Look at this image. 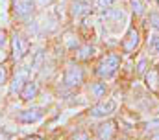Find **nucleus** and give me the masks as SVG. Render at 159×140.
Returning <instances> with one entry per match:
<instances>
[{
    "instance_id": "nucleus-15",
    "label": "nucleus",
    "mask_w": 159,
    "mask_h": 140,
    "mask_svg": "<svg viewBox=\"0 0 159 140\" xmlns=\"http://www.w3.org/2000/svg\"><path fill=\"white\" fill-rule=\"evenodd\" d=\"M104 17L106 19H115V20H124V13L120 11V9H106L104 11Z\"/></svg>"
},
{
    "instance_id": "nucleus-14",
    "label": "nucleus",
    "mask_w": 159,
    "mask_h": 140,
    "mask_svg": "<svg viewBox=\"0 0 159 140\" xmlns=\"http://www.w3.org/2000/svg\"><path fill=\"white\" fill-rule=\"evenodd\" d=\"M106 90H107V85H106L104 81H98V83L91 85V94H93L94 98H104V96H106Z\"/></svg>"
},
{
    "instance_id": "nucleus-18",
    "label": "nucleus",
    "mask_w": 159,
    "mask_h": 140,
    "mask_svg": "<svg viewBox=\"0 0 159 140\" xmlns=\"http://www.w3.org/2000/svg\"><path fill=\"white\" fill-rule=\"evenodd\" d=\"M41 63H43V50H39V52L35 54V59H34V63H32V70H39Z\"/></svg>"
},
{
    "instance_id": "nucleus-17",
    "label": "nucleus",
    "mask_w": 159,
    "mask_h": 140,
    "mask_svg": "<svg viewBox=\"0 0 159 140\" xmlns=\"http://www.w3.org/2000/svg\"><path fill=\"white\" fill-rule=\"evenodd\" d=\"M148 20H150V24H152V28L159 32V13H150V17H148Z\"/></svg>"
},
{
    "instance_id": "nucleus-9",
    "label": "nucleus",
    "mask_w": 159,
    "mask_h": 140,
    "mask_svg": "<svg viewBox=\"0 0 159 140\" xmlns=\"http://www.w3.org/2000/svg\"><path fill=\"white\" fill-rule=\"evenodd\" d=\"M115 131H117L115 122H106L104 125H100V127H98L96 137H98V140H113V137H115Z\"/></svg>"
},
{
    "instance_id": "nucleus-12",
    "label": "nucleus",
    "mask_w": 159,
    "mask_h": 140,
    "mask_svg": "<svg viewBox=\"0 0 159 140\" xmlns=\"http://www.w3.org/2000/svg\"><path fill=\"white\" fill-rule=\"evenodd\" d=\"M93 55H94V48H93L91 44L80 46L78 50H76V59H78V61H87V59H91Z\"/></svg>"
},
{
    "instance_id": "nucleus-21",
    "label": "nucleus",
    "mask_w": 159,
    "mask_h": 140,
    "mask_svg": "<svg viewBox=\"0 0 159 140\" xmlns=\"http://www.w3.org/2000/svg\"><path fill=\"white\" fill-rule=\"evenodd\" d=\"M69 140H91V138H89V135H87V133H83V131H78V133H74V135H72V137H70Z\"/></svg>"
},
{
    "instance_id": "nucleus-26",
    "label": "nucleus",
    "mask_w": 159,
    "mask_h": 140,
    "mask_svg": "<svg viewBox=\"0 0 159 140\" xmlns=\"http://www.w3.org/2000/svg\"><path fill=\"white\" fill-rule=\"evenodd\" d=\"M24 140H43L41 137H28V138H24Z\"/></svg>"
},
{
    "instance_id": "nucleus-28",
    "label": "nucleus",
    "mask_w": 159,
    "mask_h": 140,
    "mask_svg": "<svg viewBox=\"0 0 159 140\" xmlns=\"http://www.w3.org/2000/svg\"><path fill=\"white\" fill-rule=\"evenodd\" d=\"M156 2H157V7H159V0H156Z\"/></svg>"
},
{
    "instance_id": "nucleus-5",
    "label": "nucleus",
    "mask_w": 159,
    "mask_h": 140,
    "mask_svg": "<svg viewBox=\"0 0 159 140\" xmlns=\"http://www.w3.org/2000/svg\"><path fill=\"white\" fill-rule=\"evenodd\" d=\"M139 42H141V35H139V32H137L135 28H129L128 33H126V37H124V41H122V50H124V54L135 52L137 46H139Z\"/></svg>"
},
{
    "instance_id": "nucleus-1",
    "label": "nucleus",
    "mask_w": 159,
    "mask_h": 140,
    "mask_svg": "<svg viewBox=\"0 0 159 140\" xmlns=\"http://www.w3.org/2000/svg\"><path fill=\"white\" fill-rule=\"evenodd\" d=\"M119 67H120V55L119 54H109V55H106V57L100 61V65L96 67V74H98L100 77L107 79V77L115 76V72L119 70Z\"/></svg>"
},
{
    "instance_id": "nucleus-13",
    "label": "nucleus",
    "mask_w": 159,
    "mask_h": 140,
    "mask_svg": "<svg viewBox=\"0 0 159 140\" xmlns=\"http://www.w3.org/2000/svg\"><path fill=\"white\" fill-rule=\"evenodd\" d=\"M24 83H26V76H24V74H19V76H15V79H13V83H11V89H9V92H11V94H17V92H20V90H22V87H24Z\"/></svg>"
},
{
    "instance_id": "nucleus-24",
    "label": "nucleus",
    "mask_w": 159,
    "mask_h": 140,
    "mask_svg": "<svg viewBox=\"0 0 159 140\" xmlns=\"http://www.w3.org/2000/svg\"><path fill=\"white\" fill-rule=\"evenodd\" d=\"M137 70H139V74H144V70H146V61H144V59H141V61H139Z\"/></svg>"
},
{
    "instance_id": "nucleus-6",
    "label": "nucleus",
    "mask_w": 159,
    "mask_h": 140,
    "mask_svg": "<svg viewBox=\"0 0 159 140\" xmlns=\"http://www.w3.org/2000/svg\"><path fill=\"white\" fill-rule=\"evenodd\" d=\"M43 116H44V109L43 107H32V109H26V111L19 112L17 120L22 122V124H34V122H39Z\"/></svg>"
},
{
    "instance_id": "nucleus-22",
    "label": "nucleus",
    "mask_w": 159,
    "mask_h": 140,
    "mask_svg": "<svg viewBox=\"0 0 159 140\" xmlns=\"http://www.w3.org/2000/svg\"><path fill=\"white\" fill-rule=\"evenodd\" d=\"M6 79H7V70L4 68V67H0V85H4Z\"/></svg>"
},
{
    "instance_id": "nucleus-25",
    "label": "nucleus",
    "mask_w": 159,
    "mask_h": 140,
    "mask_svg": "<svg viewBox=\"0 0 159 140\" xmlns=\"http://www.w3.org/2000/svg\"><path fill=\"white\" fill-rule=\"evenodd\" d=\"M0 140H11V135L4 129H0Z\"/></svg>"
},
{
    "instance_id": "nucleus-19",
    "label": "nucleus",
    "mask_w": 159,
    "mask_h": 140,
    "mask_svg": "<svg viewBox=\"0 0 159 140\" xmlns=\"http://www.w3.org/2000/svg\"><path fill=\"white\" fill-rule=\"evenodd\" d=\"M115 2H117V0H96V6H98L100 9H107V7H111Z\"/></svg>"
},
{
    "instance_id": "nucleus-20",
    "label": "nucleus",
    "mask_w": 159,
    "mask_h": 140,
    "mask_svg": "<svg viewBox=\"0 0 159 140\" xmlns=\"http://www.w3.org/2000/svg\"><path fill=\"white\" fill-rule=\"evenodd\" d=\"M152 41H150V48L156 52V54H159V35H154V37H150Z\"/></svg>"
},
{
    "instance_id": "nucleus-16",
    "label": "nucleus",
    "mask_w": 159,
    "mask_h": 140,
    "mask_svg": "<svg viewBox=\"0 0 159 140\" xmlns=\"http://www.w3.org/2000/svg\"><path fill=\"white\" fill-rule=\"evenodd\" d=\"M129 4H131V7H133V13H135L137 17L144 15V2H143V0H129Z\"/></svg>"
},
{
    "instance_id": "nucleus-11",
    "label": "nucleus",
    "mask_w": 159,
    "mask_h": 140,
    "mask_svg": "<svg viewBox=\"0 0 159 140\" xmlns=\"http://www.w3.org/2000/svg\"><path fill=\"white\" fill-rule=\"evenodd\" d=\"M144 79H146L148 89H152V90H157L159 89V72L156 68L148 70V72L144 74Z\"/></svg>"
},
{
    "instance_id": "nucleus-23",
    "label": "nucleus",
    "mask_w": 159,
    "mask_h": 140,
    "mask_svg": "<svg viewBox=\"0 0 159 140\" xmlns=\"http://www.w3.org/2000/svg\"><path fill=\"white\" fill-rule=\"evenodd\" d=\"M6 42H7V33H6V30H0V48H4Z\"/></svg>"
},
{
    "instance_id": "nucleus-8",
    "label": "nucleus",
    "mask_w": 159,
    "mask_h": 140,
    "mask_svg": "<svg viewBox=\"0 0 159 140\" xmlns=\"http://www.w3.org/2000/svg\"><path fill=\"white\" fill-rule=\"evenodd\" d=\"M37 94H39V83L37 81H26L22 90L19 92L20 100H24V102H30V100L37 98Z\"/></svg>"
},
{
    "instance_id": "nucleus-3",
    "label": "nucleus",
    "mask_w": 159,
    "mask_h": 140,
    "mask_svg": "<svg viewBox=\"0 0 159 140\" xmlns=\"http://www.w3.org/2000/svg\"><path fill=\"white\" fill-rule=\"evenodd\" d=\"M83 83V70L76 67V65H70L69 68L65 70V76H63V85L65 87H80Z\"/></svg>"
},
{
    "instance_id": "nucleus-7",
    "label": "nucleus",
    "mask_w": 159,
    "mask_h": 140,
    "mask_svg": "<svg viewBox=\"0 0 159 140\" xmlns=\"http://www.w3.org/2000/svg\"><path fill=\"white\" fill-rule=\"evenodd\" d=\"M11 48H13V59H15V61H20V59L26 55V52H28V42H26L20 35H13V39H11Z\"/></svg>"
},
{
    "instance_id": "nucleus-2",
    "label": "nucleus",
    "mask_w": 159,
    "mask_h": 140,
    "mask_svg": "<svg viewBox=\"0 0 159 140\" xmlns=\"http://www.w3.org/2000/svg\"><path fill=\"white\" fill-rule=\"evenodd\" d=\"M115 109H117V102L115 100H106V102H98L96 105H93L89 114L93 118H106V116L113 114Z\"/></svg>"
},
{
    "instance_id": "nucleus-27",
    "label": "nucleus",
    "mask_w": 159,
    "mask_h": 140,
    "mask_svg": "<svg viewBox=\"0 0 159 140\" xmlns=\"http://www.w3.org/2000/svg\"><path fill=\"white\" fill-rule=\"evenodd\" d=\"M152 140H159V135H154V137H152Z\"/></svg>"
},
{
    "instance_id": "nucleus-4",
    "label": "nucleus",
    "mask_w": 159,
    "mask_h": 140,
    "mask_svg": "<svg viewBox=\"0 0 159 140\" xmlns=\"http://www.w3.org/2000/svg\"><path fill=\"white\" fill-rule=\"evenodd\" d=\"M34 9H35L34 0H13V11L20 19H28L34 13Z\"/></svg>"
},
{
    "instance_id": "nucleus-10",
    "label": "nucleus",
    "mask_w": 159,
    "mask_h": 140,
    "mask_svg": "<svg viewBox=\"0 0 159 140\" xmlns=\"http://www.w3.org/2000/svg\"><path fill=\"white\" fill-rule=\"evenodd\" d=\"M70 13H72L74 17H85V15L91 13V6H89L87 2L76 0V2H72V6H70Z\"/></svg>"
}]
</instances>
